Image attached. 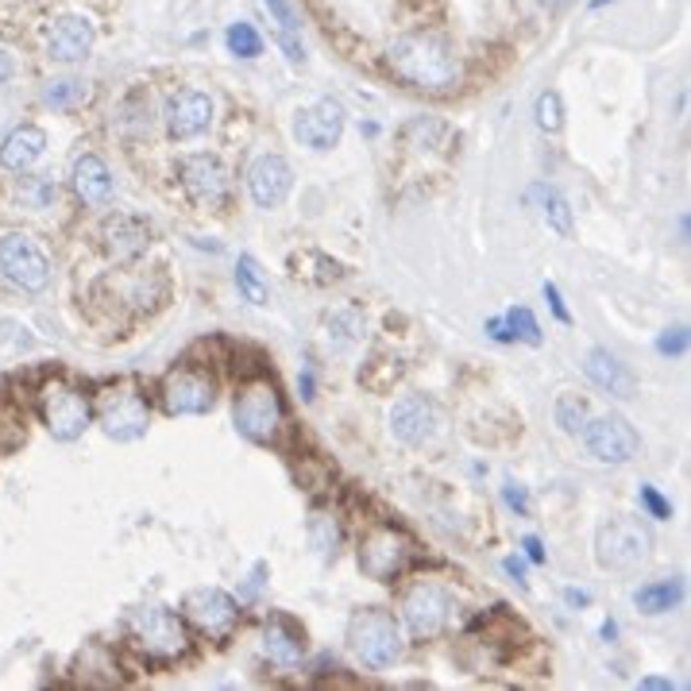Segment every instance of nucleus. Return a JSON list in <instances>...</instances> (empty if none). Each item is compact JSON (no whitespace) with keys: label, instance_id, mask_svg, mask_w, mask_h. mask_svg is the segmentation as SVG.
Masks as SVG:
<instances>
[{"label":"nucleus","instance_id":"1","mask_svg":"<svg viewBox=\"0 0 691 691\" xmlns=\"http://www.w3.org/2000/svg\"><path fill=\"white\" fill-rule=\"evenodd\" d=\"M386 66H391V73L402 86L425 89V93H444V89L460 86V78H464V66H460L456 51L444 39L430 36V31L394 39V47L386 51Z\"/></svg>","mask_w":691,"mask_h":691},{"label":"nucleus","instance_id":"2","mask_svg":"<svg viewBox=\"0 0 691 691\" xmlns=\"http://www.w3.org/2000/svg\"><path fill=\"white\" fill-rule=\"evenodd\" d=\"M348 649L367 669H391L406 657V638L391 611L383 606H364L348 619Z\"/></svg>","mask_w":691,"mask_h":691},{"label":"nucleus","instance_id":"3","mask_svg":"<svg viewBox=\"0 0 691 691\" xmlns=\"http://www.w3.org/2000/svg\"><path fill=\"white\" fill-rule=\"evenodd\" d=\"M128 641L147 657V661H178L189 653V630L186 619H178L167 606H136L128 614Z\"/></svg>","mask_w":691,"mask_h":691},{"label":"nucleus","instance_id":"4","mask_svg":"<svg viewBox=\"0 0 691 691\" xmlns=\"http://www.w3.org/2000/svg\"><path fill=\"white\" fill-rule=\"evenodd\" d=\"M233 422L248 441L275 444L286 425V406H283L278 386L270 383V378H251V383H244L240 394H236Z\"/></svg>","mask_w":691,"mask_h":691},{"label":"nucleus","instance_id":"5","mask_svg":"<svg viewBox=\"0 0 691 691\" xmlns=\"http://www.w3.org/2000/svg\"><path fill=\"white\" fill-rule=\"evenodd\" d=\"M39 417H43V425L51 430L55 441L70 444L89 430V422H93V406H89V398L78 391V386L55 375L39 386Z\"/></svg>","mask_w":691,"mask_h":691},{"label":"nucleus","instance_id":"6","mask_svg":"<svg viewBox=\"0 0 691 691\" xmlns=\"http://www.w3.org/2000/svg\"><path fill=\"white\" fill-rule=\"evenodd\" d=\"M653 553V537L638 517H611L595 533V561L611 572H633Z\"/></svg>","mask_w":691,"mask_h":691},{"label":"nucleus","instance_id":"7","mask_svg":"<svg viewBox=\"0 0 691 691\" xmlns=\"http://www.w3.org/2000/svg\"><path fill=\"white\" fill-rule=\"evenodd\" d=\"M97 422H101V430L112 441H139L147 433V425H151V409H147V398L136 386L117 383L97 402Z\"/></svg>","mask_w":691,"mask_h":691},{"label":"nucleus","instance_id":"8","mask_svg":"<svg viewBox=\"0 0 691 691\" xmlns=\"http://www.w3.org/2000/svg\"><path fill=\"white\" fill-rule=\"evenodd\" d=\"M409 556H414V545H409L406 533L394 530V525H375V530H367L364 537H359V572H364L367 580L391 583L394 575L406 572Z\"/></svg>","mask_w":691,"mask_h":691},{"label":"nucleus","instance_id":"9","mask_svg":"<svg viewBox=\"0 0 691 691\" xmlns=\"http://www.w3.org/2000/svg\"><path fill=\"white\" fill-rule=\"evenodd\" d=\"M182 619L209 641H228L240 626V603L220 588H194L182 595Z\"/></svg>","mask_w":691,"mask_h":691},{"label":"nucleus","instance_id":"10","mask_svg":"<svg viewBox=\"0 0 691 691\" xmlns=\"http://www.w3.org/2000/svg\"><path fill=\"white\" fill-rule=\"evenodd\" d=\"M0 270H4L8 283H16L28 294L47 290V283H51V259L28 233H8L0 240Z\"/></svg>","mask_w":691,"mask_h":691},{"label":"nucleus","instance_id":"11","mask_svg":"<svg viewBox=\"0 0 691 691\" xmlns=\"http://www.w3.org/2000/svg\"><path fill=\"white\" fill-rule=\"evenodd\" d=\"M178 178H182L186 197L201 209H225L233 197V175L217 155H186L178 162Z\"/></svg>","mask_w":691,"mask_h":691},{"label":"nucleus","instance_id":"12","mask_svg":"<svg viewBox=\"0 0 691 691\" xmlns=\"http://www.w3.org/2000/svg\"><path fill=\"white\" fill-rule=\"evenodd\" d=\"M159 402L170 417H197L209 414L213 402H217V383L209 378V372H197V367H175L159 386Z\"/></svg>","mask_w":691,"mask_h":691},{"label":"nucleus","instance_id":"13","mask_svg":"<svg viewBox=\"0 0 691 691\" xmlns=\"http://www.w3.org/2000/svg\"><path fill=\"white\" fill-rule=\"evenodd\" d=\"M448 614H452V595L433 580H422L402 595V619L414 638L433 641L441 638L444 626H448Z\"/></svg>","mask_w":691,"mask_h":691},{"label":"nucleus","instance_id":"14","mask_svg":"<svg viewBox=\"0 0 691 691\" xmlns=\"http://www.w3.org/2000/svg\"><path fill=\"white\" fill-rule=\"evenodd\" d=\"M583 441H588V452L599 464H630L641 452L638 430L622 414H603L595 422H588L583 425Z\"/></svg>","mask_w":691,"mask_h":691},{"label":"nucleus","instance_id":"15","mask_svg":"<svg viewBox=\"0 0 691 691\" xmlns=\"http://www.w3.org/2000/svg\"><path fill=\"white\" fill-rule=\"evenodd\" d=\"M294 136H298L306 147H314V151L336 147L344 136V105L333 101V97H325V101L302 109L298 117H294Z\"/></svg>","mask_w":691,"mask_h":691},{"label":"nucleus","instance_id":"16","mask_svg":"<svg viewBox=\"0 0 691 691\" xmlns=\"http://www.w3.org/2000/svg\"><path fill=\"white\" fill-rule=\"evenodd\" d=\"M101 248L109 251V259L131 263L151 248V225L136 213H112L101 225Z\"/></svg>","mask_w":691,"mask_h":691},{"label":"nucleus","instance_id":"17","mask_svg":"<svg viewBox=\"0 0 691 691\" xmlns=\"http://www.w3.org/2000/svg\"><path fill=\"white\" fill-rule=\"evenodd\" d=\"M441 425V406L425 394H409V398L394 402L391 409V433L402 444H425Z\"/></svg>","mask_w":691,"mask_h":691},{"label":"nucleus","instance_id":"18","mask_svg":"<svg viewBox=\"0 0 691 691\" xmlns=\"http://www.w3.org/2000/svg\"><path fill=\"white\" fill-rule=\"evenodd\" d=\"M248 189H251V201L259 205V209H278L294 189L290 162H286L283 155H259L248 170Z\"/></svg>","mask_w":691,"mask_h":691},{"label":"nucleus","instance_id":"19","mask_svg":"<svg viewBox=\"0 0 691 691\" xmlns=\"http://www.w3.org/2000/svg\"><path fill=\"white\" fill-rule=\"evenodd\" d=\"M162 120H167V131L175 139L201 136V131L213 125V97L201 93V89H182V93H175L167 101Z\"/></svg>","mask_w":691,"mask_h":691},{"label":"nucleus","instance_id":"20","mask_svg":"<svg viewBox=\"0 0 691 691\" xmlns=\"http://www.w3.org/2000/svg\"><path fill=\"white\" fill-rule=\"evenodd\" d=\"M93 39L97 31L86 16H62V20H55L51 36H47V55L55 62H81L93 51Z\"/></svg>","mask_w":691,"mask_h":691},{"label":"nucleus","instance_id":"21","mask_svg":"<svg viewBox=\"0 0 691 691\" xmlns=\"http://www.w3.org/2000/svg\"><path fill=\"white\" fill-rule=\"evenodd\" d=\"M43 151H47V131L36 125H20L8 131L4 144H0V167L23 175V170H31L43 159Z\"/></svg>","mask_w":691,"mask_h":691},{"label":"nucleus","instance_id":"22","mask_svg":"<svg viewBox=\"0 0 691 691\" xmlns=\"http://www.w3.org/2000/svg\"><path fill=\"white\" fill-rule=\"evenodd\" d=\"M263 649L275 664H298L306 657V630L286 614H270L263 630Z\"/></svg>","mask_w":691,"mask_h":691},{"label":"nucleus","instance_id":"23","mask_svg":"<svg viewBox=\"0 0 691 691\" xmlns=\"http://www.w3.org/2000/svg\"><path fill=\"white\" fill-rule=\"evenodd\" d=\"M73 194L86 205H109L112 201V170L101 155L86 151L73 162Z\"/></svg>","mask_w":691,"mask_h":691},{"label":"nucleus","instance_id":"24","mask_svg":"<svg viewBox=\"0 0 691 691\" xmlns=\"http://www.w3.org/2000/svg\"><path fill=\"white\" fill-rule=\"evenodd\" d=\"M583 372H588V378L599 386V391L614 394V398H630V391H633V375H630L626 367H622L619 359H614L606 348H591V352H588V364H583Z\"/></svg>","mask_w":691,"mask_h":691},{"label":"nucleus","instance_id":"25","mask_svg":"<svg viewBox=\"0 0 691 691\" xmlns=\"http://www.w3.org/2000/svg\"><path fill=\"white\" fill-rule=\"evenodd\" d=\"M680 599H684V580H680V575L653 580V583H645V588L633 591V606H638L641 614H669Z\"/></svg>","mask_w":691,"mask_h":691},{"label":"nucleus","instance_id":"26","mask_svg":"<svg viewBox=\"0 0 691 691\" xmlns=\"http://www.w3.org/2000/svg\"><path fill=\"white\" fill-rule=\"evenodd\" d=\"M530 201L537 205V213H541V220H545L549 228H553L556 236H572V205L564 201L561 197V189H553V186H530Z\"/></svg>","mask_w":691,"mask_h":691},{"label":"nucleus","instance_id":"27","mask_svg":"<svg viewBox=\"0 0 691 691\" xmlns=\"http://www.w3.org/2000/svg\"><path fill=\"white\" fill-rule=\"evenodd\" d=\"M270 12V20L278 23V43L286 47V55H290V62H302L306 59V47H302V16L298 8L290 4V0H263Z\"/></svg>","mask_w":691,"mask_h":691},{"label":"nucleus","instance_id":"28","mask_svg":"<svg viewBox=\"0 0 691 691\" xmlns=\"http://www.w3.org/2000/svg\"><path fill=\"white\" fill-rule=\"evenodd\" d=\"M309 545H314L325 561H333L336 556V545H340V525H336V517L328 514V510H314V514H309Z\"/></svg>","mask_w":691,"mask_h":691},{"label":"nucleus","instance_id":"29","mask_svg":"<svg viewBox=\"0 0 691 691\" xmlns=\"http://www.w3.org/2000/svg\"><path fill=\"white\" fill-rule=\"evenodd\" d=\"M236 286H240V294L251 306H263V302H267V278H263L255 255H240V263H236Z\"/></svg>","mask_w":691,"mask_h":691},{"label":"nucleus","instance_id":"30","mask_svg":"<svg viewBox=\"0 0 691 691\" xmlns=\"http://www.w3.org/2000/svg\"><path fill=\"white\" fill-rule=\"evenodd\" d=\"M225 43H228V51H233L236 59H259L263 55V39L248 20H236L233 28L225 31Z\"/></svg>","mask_w":691,"mask_h":691},{"label":"nucleus","instance_id":"31","mask_svg":"<svg viewBox=\"0 0 691 691\" xmlns=\"http://www.w3.org/2000/svg\"><path fill=\"white\" fill-rule=\"evenodd\" d=\"M591 422L588 414V402L580 398V394H564V398H556V425H561L564 433H572V437H580L583 425Z\"/></svg>","mask_w":691,"mask_h":691},{"label":"nucleus","instance_id":"32","mask_svg":"<svg viewBox=\"0 0 691 691\" xmlns=\"http://www.w3.org/2000/svg\"><path fill=\"white\" fill-rule=\"evenodd\" d=\"M506 328H510V336L514 340H525V344H533L537 348L545 336H541V325H537V317H533V309H525V306H514L506 314Z\"/></svg>","mask_w":691,"mask_h":691},{"label":"nucleus","instance_id":"33","mask_svg":"<svg viewBox=\"0 0 691 691\" xmlns=\"http://www.w3.org/2000/svg\"><path fill=\"white\" fill-rule=\"evenodd\" d=\"M359 333H364V317H359V309H336V314L328 317V336H336V344L359 340Z\"/></svg>","mask_w":691,"mask_h":691},{"label":"nucleus","instance_id":"34","mask_svg":"<svg viewBox=\"0 0 691 691\" xmlns=\"http://www.w3.org/2000/svg\"><path fill=\"white\" fill-rule=\"evenodd\" d=\"M537 128L549 131V136H556V131L564 128V105H561V93H541L537 97Z\"/></svg>","mask_w":691,"mask_h":691},{"label":"nucleus","instance_id":"35","mask_svg":"<svg viewBox=\"0 0 691 691\" xmlns=\"http://www.w3.org/2000/svg\"><path fill=\"white\" fill-rule=\"evenodd\" d=\"M81 93H86V89H81V81H51L43 97H47V105H59V109H66V105H73Z\"/></svg>","mask_w":691,"mask_h":691},{"label":"nucleus","instance_id":"36","mask_svg":"<svg viewBox=\"0 0 691 691\" xmlns=\"http://www.w3.org/2000/svg\"><path fill=\"white\" fill-rule=\"evenodd\" d=\"M638 498H641V506L649 510V517H657V522H664V517H672V506H669V498H664V495H661V491H657V487H649V483H641Z\"/></svg>","mask_w":691,"mask_h":691},{"label":"nucleus","instance_id":"37","mask_svg":"<svg viewBox=\"0 0 691 691\" xmlns=\"http://www.w3.org/2000/svg\"><path fill=\"white\" fill-rule=\"evenodd\" d=\"M657 352H661V356H684L688 352V328L684 325L669 328V333L657 340Z\"/></svg>","mask_w":691,"mask_h":691},{"label":"nucleus","instance_id":"38","mask_svg":"<svg viewBox=\"0 0 691 691\" xmlns=\"http://www.w3.org/2000/svg\"><path fill=\"white\" fill-rule=\"evenodd\" d=\"M503 498H506V506L514 510L517 517L530 514V491H525L517 480H506V483H503Z\"/></svg>","mask_w":691,"mask_h":691},{"label":"nucleus","instance_id":"39","mask_svg":"<svg viewBox=\"0 0 691 691\" xmlns=\"http://www.w3.org/2000/svg\"><path fill=\"white\" fill-rule=\"evenodd\" d=\"M545 298H549V306H553V314L561 325H572V314H567V306H564V298H561V290H556L553 283H545Z\"/></svg>","mask_w":691,"mask_h":691},{"label":"nucleus","instance_id":"40","mask_svg":"<svg viewBox=\"0 0 691 691\" xmlns=\"http://www.w3.org/2000/svg\"><path fill=\"white\" fill-rule=\"evenodd\" d=\"M503 572H506L514 583H522V588H525V583H530V580H525V561H522V556H506V561H503Z\"/></svg>","mask_w":691,"mask_h":691},{"label":"nucleus","instance_id":"41","mask_svg":"<svg viewBox=\"0 0 691 691\" xmlns=\"http://www.w3.org/2000/svg\"><path fill=\"white\" fill-rule=\"evenodd\" d=\"M487 336H491V340H514V336H510V328H506V317H491L487 320Z\"/></svg>","mask_w":691,"mask_h":691},{"label":"nucleus","instance_id":"42","mask_svg":"<svg viewBox=\"0 0 691 691\" xmlns=\"http://www.w3.org/2000/svg\"><path fill=\"white\" fill-rule=\"evenodd\" d=\"M522 549H525V556H530L533 564H545V549H541V541H537V537H525V541H522Z\"/></svg>","mask_w":691,"mask_h":691},{"label":"nucleus","instance_id":"43","mask_svg":"<svg viewBox=\"0 0 691 691\" xmlns=\"http://www.w3.org/2000/svg\"><path fill=\"white\" fill-rule=\"evenodd\" d=\"M16 73V62H12V55L4 51V47H0V86H4L8 78H12Z\"/></svg>","mask_w":691,"mask_h":691},{"label":"nucleus","instance_id":"44","mask_svg":"<svg viewBox=\"0 0 691 691\" xmlns=\"http://www.w3.org/2000/svg\"><path fill=\"white\" fill-rule=\"evenodd\" d=\"M564 599H567V603H572V606H588V603H591V591H575V588H567V591H564Z\"/></svg>","mask_w":691,"mask_h":691},{"label":"nucleus","instance_id":"45","mask_svg":"<svg viewBox=\"0 0 691 691\" xmlns=\"http://www.w3.org/2000/svg\"><path fill=\"white\" fill-rule=\"evenodd\" d=\"M638 688H645V691H672V680H661V677H649V680H641Z\"/></svg>","mask_w":691,"mask_h":691},{"label":"nucleus","instance_id":"46","mask_svg":"<svg viewBox=\"0 0 691 691\" xmlns=\"http://www.w3.org/2000/svg\"><path fill=\"white\" fill-rule=\"evenodd\" d=\"M302 394H306V398H314V372L302 375Z\"/></svg>","mask_w":691,"mask_h":691},{"label":"nucleus","instance_id":"47","mask_svg":"<svg viewBox=\"0 0 691 691\" xmlns=\"http://www.w3.org/2000/svg\"><path fill=\"white\" fill-rule=\"evenodd\" d=\"M606 4H614V0H588L591 12H599V8H606Z\"/></svg>","mask_w":691,"mask_h":691},{"label":"nucleus","instance_id":"48","mask_svg":"<svg viewBox=\"0 0 691 691\" xmlns=\"http://www.w3.org/2000/svg\"><path fill=\"white\" fill-rule=\"evenodd\" d=\"M541 4H549V8H556V4H567V0H541Z\"/></svg>","mask_w":691,"mask_h":691}]
</instances>
